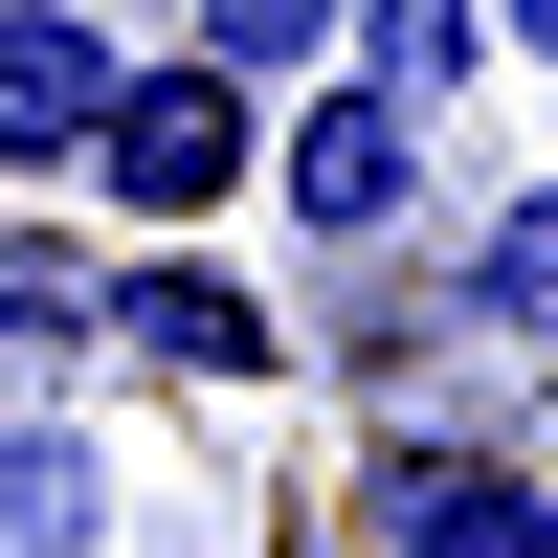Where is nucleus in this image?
Masks as SVG:
<instances>
[{"mask_svg": "<svg viewBox=\"0 0 558 558\" xmlns=\"http://www.w3.org/2000/svg\"><path fill=\"white\" fill-rule=\"evenodd\" d=\"M425 179H447V112H402V89H357V68H313V89H268V157H246V202H291V246H402L425 223Z\"/></svg>", "mask_w": 558, "mask_h": 558, "instance_id": "f257e3e1", "label": "nucleus"}, {"mask_svg": "<svg viewBox=\"0 0 558 558\" xmlns=\"http://www.w3.org/2000/svg\"><path fill=\"white\" fill-rule=\"evenodd\" d=\"M246 157H268V89H223L202 45H157V68H112V112H89V202L112 223H157V246H202L223 202H246Z\"/></svg>", "mask_w": 558, "mask_h": 558, "instance_id": "f03ea898", "label": "nucleus"}, {"mask_svg": "<svg viewBox=\"0 0 558 558\" xmlns=\"http://www.w3.org/2000/svg\"><path fill=\"white\" fill-rule=\"evenodd\" d=\"M89 357H134L179 402H246V380H291V313L246 268H202V246H134V268H89Z\"/></svg>", "mask_w": 558, "mask_h": 558, "instance_id": "7ed1b4c3", "label": "nucleus"}, {"mask_svg": "<svg viewBox=\"0 0 558 558\" xmlns=\"http://www.w3.org/2000/svg\"><path fill=\"white\" fill-rule=\"evenodd\" d=\"M357 558H558V470H514L470 425H402L357 470Z\"/></svg>", "mask_w": 558, "mask_h": 558, "instance_id": "20e7f679", "label": "nucleus"}, {"mask_svg": "<svg viewBox=\"0 0 558 558\" xmlns=\"http://www.w3.org/2000/svg\"><path fill=\"white\" fill-rule=\"evenodd\" d=\"M112 0H0V179H68L89 112H112Z\"/></svg>", "mask_w": 558, "mask_h": 558, "instance_id": "39448f33", "label": "nucleus"}, {"mask_svg": "<svg viewBox=\"0 0 558 558\" xmlns=\"http://www.w3.org/2000/svg\"><path fill=\"white\" fill-rule=\"evenodd\" d=\"M447 313H470V336H514V357H558V179L470 202V246H447Z\"/></svg>", "mask_w": 558, "mask_h": 558, "instance_id": "423d86ee", "label": "nucleus"}, {"mask_svg": "<svg viewBox=\"0 0 558 558\" xmlns=\"http://www.w3.org/2000/svg\"><path fill=\"white\" fill-rule=\"evenodd\" d=\"M336 68L402 89V112H470L492 89V0H336Z\"/></svg>", "mask_w": 558, "mask_h": 558, "instance_id": "0eeeda50", "label": "nucleus"}, {"mask_svg": "<svg viewBox=\"0 0 558 558\" xmlns=\"http://www.w3.org/2000/svg\"><path fill=\"white\" fill-rule=\"evenodd\" d=\"M112 536V447L89 425H0V558H89Z\"/></svg>", "mask_w": 558, "mask_h": 558, "instance_id": "6e6552de", "label": "nucleus"}, {"mask_svg": "<svg viewBox=\"0 0 558 558\" xmlns=\"http://www.w3.org/2000/svg\"><path fill=\"white\" fill-rule=\"evenodd\" d=\"M179 45H202L223 89H313L336 68V0H179Z\"/></svg>", "mask_w": 558, "mask_h": 558, "instance_id": "1a4fd4ad", "label": "nucleus"}, {"mask_svg": "<svg viewBox=\"0 0 558 558\" xmlns=\"http://www.w3.org/2000/svg\"><path fill=\"white\" fill-rule=\"evenodd\" d=\"M0 336H23V357H89V246L0 223Z\"/></svg>", "mask_w": 558, "mask_h": 558, "instance_id": "9d476101", "label": "nucleus"}, {"mask_svg": "<svg viewBox=\"0 0 558 558\" xmlns=\"http://www.w3.org/2000/svg\"><path fill=\"white\" fill-rule=\"evenodd\" d=\"M492 68H536V89H558V0H492Z\"/></svg>", "mask_w": 558, "mask_h": 558, "instance_id": "9b49d317", "label": "nucleus"}]
</instances>
